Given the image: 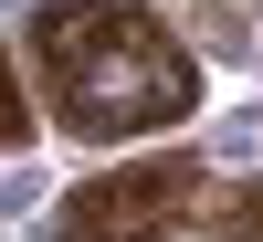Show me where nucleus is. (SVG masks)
Returning a JSON list of instances; mask_svg holds the SVG:
<instances>
[{
	"label": "nucleus",
	"mask_w": 263,
	"mask_h": 242,
	"mask_svg": "<svg viewBox=\"0 0 263 242\" xmlns=\"http://www.w3.org/2000/svg\"><path fill=\"white\" fill-rule=\"evenodd\" d=\"M190 221H211V169L190 147L126 158V169H105V179H84L63 200V242H168Z\"/></svg>",
	"instance_id": "2"
},
{
	"label": "nucleus",
	"mask_w": 263,
	"mask_h": 242,
	"mask_svg": "<svg viewBox=\"0 0 263 242\" xmlns=\"http://www.w3.org/2000/svg\"><path fill=\"white\" fill-rule=\"evenodd\" d=\"M211 232L221 242H263V190H232V200L211 211Z\"/></svg>",
	"instance_id": "3"
},
{
	"label": "nucleus",
	"mask_w": 263,
	"mask_h": 242,
	"mask_svg": "<svg viewBox=\"0 0 263 242\" xmlns=\"http://www.w3.org/2000/svg\"><path fill=\"white\" fill-rule=\"evenodd\" d=\"M32 74H42V116L63 137H137V126H179L200 105V63L137 0H53L32 11Z\"/></svg>",
	"instance_id": "1"
},
{
	"label": "nucleus",
	"mask_w": 263,
	"mask_h": 242,
	"mask_svg": "<svg viewBox=\"0 0 263 242\" xmlns=\"http://www.w3.org/2000/svg\"><path fill=\"white\" fill-rule=\"evenodd\" d=\"M32 137V105H21V84H11V63H0V158Z\"/></svg>",
	"instance_id": "4"
}]
</instances>
